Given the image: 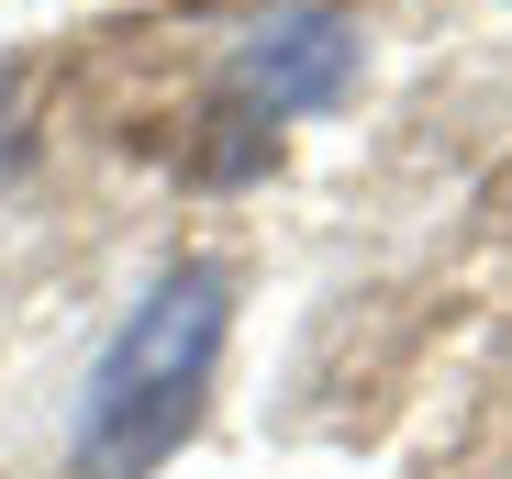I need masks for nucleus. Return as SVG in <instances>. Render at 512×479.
<instances>
[{
  "label": "nucleus",
  "mask_w": 512,
  "mask_h": 479,
  "mask_svg": "<svg viewBox=\"0 0 512 479\" xmlns=\"http://www.w3.org/2000/svg\"><path fill=\"white\" fill-rule=\"evenodd\" d=\"M223 324H234V279H223L212 257L167 268V279L123 312L112 357L90 368L78 479H145V468H167V446L190 435L201 379H212V357H223Z\"/></svg>",
  "instance_id": "f257e3e1"
},
{
  "label": "nucleus",
  "mask_w": 512,
  "mask_h": 479,
  "mask_svg": "<svg viewBox=\"0 0 512 479\" xmlns=\"http://www.w3.org/2000/svg\"><path fill=\"white\" fill-rule=\"evenodd\" d=\"M357 12H334V0H301V12H279L268 34L245 45V112L256 123H279V112H334L357 90Z\"/></svg>",
  "instance_id": "f03ea898"
}]
</instances>
